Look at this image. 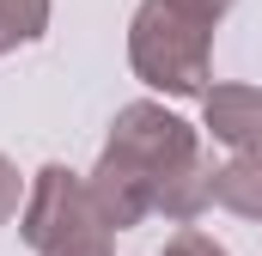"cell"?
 <instances>
[{
	"label": "cell",
	"mask_w": 262,
	"mask_h": 256,
	"mask_svg": "<svg viewBox=\"0 0 262 256\" xmlns=\"http://www.w3.org/2000/svg\"><path fill=\"white\" fill-rule=\"evenodd\" d=\"M128 61L152 92L171 98H207V73H213V31L195 25L189 12H177L171 0H140L128 25Z\"/></svg>",
	"instance_id": "cell-1"
},
{
	"label": "cell",
	"mask_w": 262,
	"mask_h": 256,
	"mask_svg": "<svg viewBox=\"0 0 262 256\" xmlns=\"http://www.w3.org/2000/svg\"><path fill=\"white\" fill-rule=\"evenodd\" d=\"M18 232L37 256H110L116 250V232L98 220V207L85 195V177L67 171V165H43L31 177Z\"/></svg>",
	"instance_id": "cell-2"
},
{
	"label": "cell",
	"mask_w": 262,
	"mask_h": 256,
	"mask_svg": "<svg viewBox=\"0 0 262 256\" xmlns=\"http://www.w3.org/2000/svg\"><path fill=\"white\" fill-rule=\"evenodd\" d=\"M110 153H122L134 171H146V183H152V214H159V195L171 189L195 159H207L195 140V128L183 122V116H171L165 104H122L116 110V122H110Z\"/></svg>",
	"instance_id": "cell-3"
},
{
	"label": "cell",
	"mask_w": 262,
	"mask_h": 256,
	"mask_svg": "<svg viewBox=\"0 0 262 256\" xmlns=\"http://www.w3.org/2000/svg\"><path fill=\"white\" fill-rule=\"evenodd\" d=\"M85 195H92V207H98V220L110 226V232H128L140 226L146 214H152V183H146V171H134L122 153H98V165H92V177H85Z\"/></svg>",
	"instance_id": "cell-4"
},
{
	"label": "cell",
	"mask_w": 262,
	"mask_h": 256,
	"mask_svg": "<svg viewBox=\"0 0 262 256\" xmlns=\"http://www.w3.org/2000/svg\"><path fill=\"white\" fill-rule=\"evenodd\" d=\"M201 128L232 153H262V86H207Z\"/></svg>",
	"instance_id": "cell-5"
},
{
	"label": "cell",
	"mask_w": 262,
	"mask_h": 256,
	"mask_svg": "<svg viewBox=\"0 0 262 256\" xmlns=\"http://www.w3.org/2000/svg\"><path fill=\"white\" fill-rule=\"evenodd\" d=\"M213 201L232 207L238 220H262V153H238L232 165L213 171Z\"/></svg>",
	"instance_id": "cell-6"
},
{
	"label": "cell",
	"mask_w": 262,
	"mask_h": 256,
	"mask_svg": "<svg viewBox=\"0 0 262 256\" xmlns=\"http://www.w3.org/2000/svg\"><path fill=\"white\" fill-rule=\"evenodd\" d=\"M49 31V0H0V55Z\"/></svg>",
	"instance_id": "cell-7"
},
{
	"label": "cell",
	"mask_w": 262,
	"mask_h": 256,
	"mask_svg": "<svg viewBox=\"0 0 262 256\" xmlns=\"http://www.w3.org/2000/svg\"><path fill=\"white\" fill-rule=\"evenodd\" d=\"M25 195H31V183L18 177V165H12V159H0V226L25 214Z\"/></svg>",
	"instance_id": "cell-8"
},
{
	"label": "cell",
	"mask_w": 262,
	"mask_h": 256,
	"mask_svg": "<svg viewBox=\"0 0 262 256\" xmlns=\"http://www.w3.org/2000/svg\"><path fill=\"white\" fill-rule=\"evenodd\" d=\"M159 256H226V244H213L207 232H195V226H183V232H177V238H171V244H165Z\"/></svg>",
	"instance_id": "cell-9"
},
{
	"label": "cell",
	"mask_w": 262,
	"mask_h": 256,
	"mask_svg": "<svg viewBox=\"0 0 262 256\" xmlns=\"http://www.w3.org/2000/svg\"><path fill=\"white\" fill-rule=\"evenodd\" d=\"M171 6H177V12H189L195 25H207V31H213L226 12H232V0H171Z\"/></svg>",
	"instance_id": "cell-10"
}]
</instances>
